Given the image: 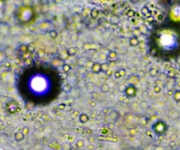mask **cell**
Here are the masks:
<instances>
[{
    "instance_id": "7402d4cb",
    "label": "cell",
    "mask_w": 180,
    "mask_h": 150,
    "mask_svg": "<svg viewBox=\"0 0 180 150\" xmlns=\"http://www.w3.org/2000/svg\"><path fill=\"white\" fill-rule=\"evenodd\" d=\"M89 104H90V106H91L92 108H96V105H97L96 102L94 101V100H90V101H89Z\"/></svg>"
},
{
    "instance_id": "2e32d148",
    "label": "cell",
    "mask_w": 180,
    "mask_h": 150,
    "mask_svg": "<svg viewBox=\"0 0 180 150\" xmlns=\"http://www.w3.org/2000/svg\"><path fill=\"white\" fill-rule=\"evenodd\" d=\"M173 98L176 103H179L180 102V91L178 90V91H176L173 94Z\"/></svg>"
},
{
    "instance_id": "52a82bcc",
    "label": "cell",
    "mask_w": 180,
    "mask_h": 150,
    "mask_svg": "<svg viewBox=\"0 0 180 150\" xmlns=\"http://www.w3.org/2000/svg\"><path fill=\"white\" fill-rule=\"evenodd\" d=\"M91 71L94 74H99L102 72V64L98 62H94L91 67Z\"/></svg>"
},
{
    "instance_id": "4316f807",
    "label": "cell",
    "mask_w": 180,
    "mask_h": 150,
    "mask_svg": "<svg viewBox=\"0 0 180 150\" xmlns=\"http://www.w3.org/2000/svg\"><path fill=\"white\" fill-rule=\"evenodd\" d=\"M106 74L108 76H112V70H111V69H109V70H107V71L106 72Z\"/></svg>"
},
{
    "instance_id": "9a60e30c",
    "label": "cell",
    "mask_w": 180,
    "mask_h": 150,
    "mask_svg": "<svg viewBox=\"0 0 180 150\" xmlns=\"http://www.w3.org/2000/svg\"><path fill=\"white\" fill-rule=\"evenodd\" d=\"M49 36L50 38L52 39H56L57 37H58V31H56V30H50V31H49Z\"/></svg>"
},
{
    "instance_id": "d6986e66",
    "label": "cell",
    "mask_w": 180,
    "mask_h": 150,
    "mask_svg": "<svg viewBox=\"0 0 180 150\" xmlns=\"http://www.w3.org/2000/svg\"><path fill=\"white\" fill-rule=\"evenodd\" d=\"M110 69V65L107 64V63H103L102 64V72H104L106 73L107 70Z\"/></svg>"
},
{
    "instance_id": "6da1fadb",
    "label": "cell",
    "mask_w": 180,
    "mask_h": 150,
    "mask_svg": "<svg viewBox=\"0 0 180 150\" xmlns=\"http://www.w3.org/2000/svg\"><path fill=\"white\" fill-rule=\"evenodd\" d=\"M27 86L32 95L43 97L46 96L52 90V81L46 74L35 73L29 77L27 81Z\"/></svg>"
},
{
    "instance_id": "277c9868",
    "label": "cell",
    "mask_w": 180,
    "mask_h": 150,
    "mask_svg": "<svg viewBox=\"0 0 180 150\" xmlns=\"http://www.w3.org/2000/svg\"><path fill=\"white\" fill-rule=\"evenodd\" d=\"M166 129H168V127H166V123L162 121H157L155 123L152 125L153 132L156 133V134L158 135V136H161L162 134H164V133L166 132Z\"/></svg>"
},
{
    "instance_id": "cb8c5ba5",
    "label": "cell",
    "mask_w": 180,
    "mask_h": 150,
    "mask_svg": "<svg viewBox=\"0 0 180 150\" xmlns=\"http://www.w3.org/2000/svg\"><path fill=\"white\" fill-rule=\"evenodd\" d=\"M114 77L116 79H118V78H121L122 77V76H121V74H120V72H119V70H116V71L114 72Z\"/></svg>"
},
{
    "instance_id": "83f0119b",
    "label": "cell",
    "mask_w": 180,
    "mask_h": 150,
    "mask_svg": "<svg viewBox=\"0 0 180 150\" xmlns=\"http://www.w3.org/2000/svg\"><path fill=\"white\" fill-rule=\"evenodd\" d=\"M168 95H173V93H172V90H169L168 91Z\"/></svg>"
},
{
    "instance_id": "3957f363",
    "label": "cell",
    "mask_w": 180,
    "mask_h": 150,
    "mask_svg": "<svg viewBox=\"0 0 180 150\" xmlns=\"http://www.w3.org/2000/svg\"><path fill=\"white\" fill-rule=\"evenodd\" d=\"M17 19L20 22H28L32 19L34 15V12L32 7L30 5H22L19 7L17 11Z\"/></svg>"
},
{
    "instance_id": "5bb4252c",
    "label": "cell",
    "mask_w": 180,
    "mask_h": 150,
    "mask_svg": "<svg viewBox=\"0 0 180 150\" xmlns=\"http://www.w3.org/2000/svg\"><path fill=\"white\" fill-rule=\"evenodd\" d=\"M99 15V11L97 10L96 8H93L92 11H91V13H90V16L93 18V19H96V18H97Z\"/></svg>"
},
{
    "instance_id": "ba28073f",
    "label": "cell",
    "mask_w": 180,
    "mask_h": 150,
    "mask_svg": "<svg viewBox=\"0 0 180 150\" xmlns=\"http://www.w3.org/2000/svg\"><path fill=\"white\" fill-rule=\"evenodd\" d=\"M140 13H142V14L144 16V17H146V18H150L151 16V11L150 10V8H148L147 5L142 7V10H140Z\"/></svg>"
},
{
    "instance_id": "9c48e42d",
    "label": "cell",
    "mask_w": 180,
    "mask_h": 150,
    "mask_svg": "<svg viewBox=\"0 0 180 150\" xmlns=\"http://www.w3.org/2000/svg\"><path fill=\"white\" fill-rule=\"evenodd\" d=\"M89 120H90L89 115L86 114V113H81V114H79V116H78V121L83 124L88 122Z\"/></svg>"
},
{
    "instance_id": "4fadbf2b",
    "label": "cell",
    "mask_w": 180,
    "mask_h": 150,
    "mask_svg": "<svg viewBox=\"0 0 180 150\" xmlns=\"http://www.w3.org/2000/svg\"><path fill=\"white\" fill-rule=\"evenodd\" d=\"M70 70H71V67H70L68 64H67V63L63 64L62 65V71L64 72L66 75L68 74V73L70 72Z\"/></svg>"
},
{
    "instance_id": "5b68a950",
    "label": "cell",
    "mask_w": 180,
    "mask_h": 150,
    "mask_svg": "<svg viewBox=\"0 0 180 150\" xmlns=\"http://www.w3.org/2000/svg\"><path fill=\"white\" fill-rule=\"evenodd\" d=\"M169 17L173 22H180V4H175L171 8Z\"/></svg>"
},
{
    "instance_id": "30bf717a",
    "label": "cell",
    "mask_w": 180,
    "mask_h": 150,
    "mask_svg": "<svg viewBox=\"0 0 180 150\" xmlns=\"http://www.w3.org/2000/svg\"><path fill=\"white\" fill-rule=\"evenodd\" d=\"M129 44H130V46H132V47H137L138 45L140 44L139 39H138L136 36L130 37V40H129Z\"/></svg>"
},
{
    "instance_id": "484cf974",
    "label": "cell",
    "mask_w": 180,
    "mask_h": 150,
    "mask_svg": "<svg viewBox=\"0 0 180 150\" xmlns=\"http://www.w3.org/2000/svg\"><path fill=\"white\" fill-rule=\"evenodd\" d=\"M65 108H66L65 103H60V104L58 105V109H60V110H65Z\"/></svg>"
},
{
    "instance_id": "d4e9b609",
    "label": "cell",
    "mask_w": 180,
    "mask_h": 150,
    "mask_svg": "<svg viewBox=\"0 0 180 150\" xmlns=\"http://www.w3.org/2000/svg\"><path fill=\"white\" fill-rule=\"evenodd\" d=\"M119 72H120V74H121L122 77V76H124L126 75V71H125V69H124V68H121V69H119Z\"/></svg>"
},
{
    "instance_id": "7c38bea8",
    "label": "cell",
    "mask_w": 180,
    "mask_h": 150,
    "mask_svg": "<svg viewBox=\"0 0 180 150\" xmlns=\"http://www.w3.org/2000/svg\"><path fill=\"white\" fill-rule=\"evenodd\" d=\"M110 89L111 88L108 84H103V85L100 86V91H101L102 93H108L110 91Z\"/></svg>"
},
{
    "instance_id": "e0dca14e",
    "label": "cell",
    "mask_w": 180,
    "mask_h": 150,
    "mask_svg": "<svg viewBox=\"0 0 180 150\" xmlns=\"http://www.w3.org/2000/svg\"><path fill=\"white\" fill-rule=\"evenodd\" d=\"M76 49L75 47H70L68 48V56H74L76 55Z\"/></svg>"
},
{
    "instance_id": "44dd1931",
    "label": "cell",
    "mask_w": 180,
    "mask_h": 150,
    "mask_svg": "<svg viewBox=\"0 0 180 150\" xmlns=\"http://www.w3.org/2000/svg\"><path fill=\"white\" fill-rule=\"evenodd\" d=\"M163 19H164V14H162V13H158L156 16V20L158 21H163Z\"/></svg>"
},
{
    "instance_id": "ac0fdd59",
    "label": "cell",
    "mask_w": 180,
    "mask_h": 150,
    "mask_svg": "<svg viewBox=\"0 0 180 150\" xmlns=\"http://www.w3.org/2000/svg\"><path fill=\"white\" fill-rule=\"evenodd\" d=\"M126 15H127V17H129V18L134 17L135 11H134V10H132V9H129L128 11H127V13H126Z\"/></svg>"
},
{
    "instance_id": "8992f818",
    "label": "cell",
    "mask_w": 180,
    "mask_h": 150,
    "mask_svg": "<svg viewBox=\"0 0 180 150\" xmlns=\"http://www.w3.org/2000/svg\"><path fill=\"white\" fill-rule=\"evenodd\" d=\"M124 93L127 98H132V97L136 96V94H137V88L133 85H128L124 88Z\"/></svg>"
},
{
    "instance_id": "ffe728a7",
    "label": "cell",
    "mask_w": 180,
    "mask_h": 150,
    "mask_svg": "<svg viewBox=\"0 0 180 150\" xmlns=\"http://www.w3.org/2000/svg\"><path fill=\"white\" fill-rule=\"evenodd\" d=\"M157 73H158L157 68H152V69L150 70V75L151 76H156V75H157Z\"/></svg>"
},
{
    "instance_id": "603a6c76",
    "label": "cell",
    "mask_w": 180,
    "mask_h": 150,
    "mask_svg": "<svg viewBox=\"0 0 180 150\" xmlns=\"http://www.w3.org/2000/svg\"><path fill=\"white\" fill-rule=\"evenodd\" d=\"M160 91H161V88H160L158 85H155V86H154V93L158 94V93H160Z\"/></svg>"
},
{
    "instance_id": "7a4b0ae2",
    "label": "cell",
    "mask_w": 180,
    "mask_h": 150,
    "mask_svg": "<svg viewBox=\"0 0 180 150\" xmlns=\"http://www.w3.org/2000/svg\"><path fill=\"white\" fill-rule=\"evenodd\" d=\"M157 42L158 47L165 51H172L178 49L180 40L178 33L172 29H164L158 34Z\"/></svg>"
},
{
    "instance_id": "8fae6325",
    "label": "cell",
    "mask_w": 180,
    "mask_h": 150,
    "mask_svg": "<svg viewBox=\"0 0 180 150\" xmlns=\"http://www.w3.org/2000/svg\"><path fill=\"white\" fill-rule=\"evenodd\" d=\"M107 56H108V58H109V59H112V61H114L118 58V53H117L115 50H110V51L108 52Z\"/></svg>"
}]
</instances>
